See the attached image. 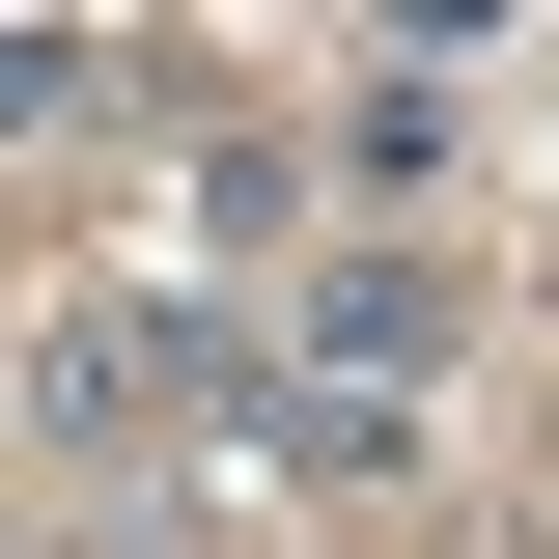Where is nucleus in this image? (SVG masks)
<instances>
[{
	"instance_id": "2",
	"label": "nucleus",
	"mask_w": 559,
	"mask_h": 559,
	"mask_svg": "<svg viewBox=\"0 0 559 559\" xmlns=\"http://www.w3.org/2000/svg\"><path fill=\"white\" fill-rule=\"evenodd\" d=\"M197 308H57V364H28V392H57V448H168V419H197Z\"/></svg>"
},
{
	"instance_id": "1",
	"label": "nucleus",
	"mask_w": 559,
	"mask_h": 559,
	"mask_svg": "<svg viewBox=\"0 0 559 559\" xmlns=\"http://www.w3.org/2000/svg\"><path fill=\"white\" fill-rule=\"evenodd\" d=\"M419 392H448V280L419 252H336L308 308H280V448H308V476H392Z\"/></svg>"
},
{
	"instance_id": "4",
	"label": "nucleus",
	"mask_w": 559,
	"mask_h": 559,
	"mask_svg": "<svg viewBox=\"0 0 559 559\" xmlns=\"http://www.w3.org/2000/svg\"><path fill=\"white\" fill-rule=\"evenodd\" d=\"M364 28H419V57H448V28H503V0H364Z\"/></svg>"
},
{
	"instance_id": "3",
	"label": "nucleus",
	"mask_w": 559,
	"mask_h": 559,
	"mask_svg": "<svg viewBox=\"0 0 559 559\" xmlns=\"http://www.w3.org/2000/svg\"><path fill=\"white\" fill-rule=\"evenodd\" d=\"M84 112V57H57V28H0V140H57Z\"/></svg>"
}]
</instances>
